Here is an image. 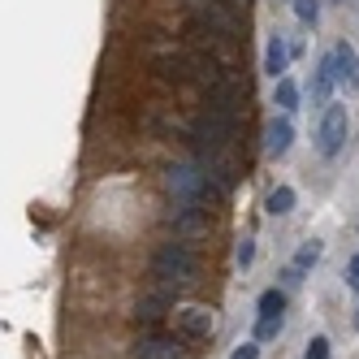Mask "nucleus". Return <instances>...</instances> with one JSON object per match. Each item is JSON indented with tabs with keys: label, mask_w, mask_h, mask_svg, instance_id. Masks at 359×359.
Listing matches in <instances>:
<instances>
[{
	"label": "nucleus",
	"mask_w": 359,
	"mask_h": 359,
	"mask_svg": "<svg viewBox=\"0 0 359 359\" xmlns=\"http://www.w3.org/2000/svg\"><path fill=\"white\" fill-rule=\"evenodd\" d=\"M151 273H156L161 281H173V286H187V281L199 273V260L182 243H165L156 251V260H151Z\"/></svg>",
	"instance_id": "3"
},
{
	"label": "nucleus",
	"mask_w": 359,
	"mask_h": 359,
	"mask_svg": "<svg viewBox=\"0 0 359 359\" xmlns=\"http://www.w3.org/2000/svg\"><path fill=\"white\" fill-rule=\"evenodd\" d=\"M281 325H286V312L281 316H260V325H255V342H273L281 333Z\"/></svg>",
	"instance_id": "16"
},
{
	"label": "nucleus",
	"mask_w": 359,
	"mask_h": 359,
	"mask_svg": "<svg viewBox=\"0 0 359 359\" xmlns=\"http://www.w3.org/2000/svg\"><path fill=\"white\" fill-rule=\"evenodd\" d=\"M264 69L273 74V79H286V69H290V43L281 39V35H273L269 48H264Z\"/></svg>",
	"instance_id": "10"
},
{
	"label": "nucleus",
	"mask_w": 359,
	"mask_h": 359,
	"mask_svg": "<svg viewBox=\"0 0 359 359\" xmlns=\"http://www.w3.org/2000/svg\"><path fill=\"white\" fill-rule=\"evenodd\" d=\"M290 208H294V191H290V187L269 191V199H264V212H269V217H286Z\"/></svg>",
	"instance_id": "14"
},
{
	"label": "nucleus",
	"mask_w": 359,
	"mask_h": 359,
	"mask_svg": "<svg viewBox=\"0 0 359 359\" xmlns=\"http://www.w3.org/2000/svg\"><path fill=\"white\" fill-rule=\"evenodd\" d=\"M139 359H182V351L169 338H147V342H139Z\"/></svg>",
	"instance_id": "13"
},
{
	"label": "nucleus",
	"mask_w": 359,
	"mask_h": 359,
	"mask_svg": "<svg viewBox=\"0 0 359 359\" xmlns=\"http://www.w3.org/2000/svg\"><path fill=\"white\" fill-rule=\"evenodd\" d=\"M243 95H247V87H243L238 79H229V74H225L212 91H203V100H208V113L234 117V121H238V109H243Z\"/></svg>",
	"instance_id": "5"
},
{
	"label": "nucleus",
	"mask_w": 359,
	"mask_h": 359,
	"mask_svg": "<svg viewBox=\"0 0 359 359\" xmlns=\"http://www.w3.org/2000/svg\"><path fill=\"white\" fill-rule=\"evenodd\" d=\"M329 65H333V83H342V87H355L359 83V57H355V48L351 43H338L329 53Z\"/></svg>",
	"instance_id": "6"
},
{
	"label": "nucleus",
	"mask_w": 359,
	"mask_h": 359,
	"mask_svg": "<svg viewBox=\"0 0 359 359\" xmlns=\"http://www.w3.org/2000/svg\"><path fill=\"white\" fill-rule=\"evenodd\" d=\"M169 303H173V294H165V290H161V294H143V299H139V307H135V320H143V325L161 320Z\"/></svg>",
	"instance_id": "11"
},
{
	"label": "nucleus",
	"mask_w": 359,
	"mask_h": 359,
	"mask_svg": "<svg viewBox=\"0 0 359 359\" xmlns=\"http://www.w3.org/2000/svg\"><path fill=\"white\" fill-rule=\"evenodd\" d=\"M229 359H260V342H243L234 355H229Z\"/></svg>",
	"instance_id": "22"
},
{
	"label": "nucleus",
	"mask_w": 359,
	"mask_h": 359,
	"mask_svg": "<svg viewBox=\"0 0 359 359\" xmlns=\"http://www.w3.org/2000/svg\"><path fill=\"white\" fill-rule=\"evenodd\" d=\"M273 104H277L281 113H294V109H299V87H294L290 79H277V91H273Z\"/></svg>",
	"instance_id": "15"
},
{
	"label": "nucleus",
	"mask_w": 359,
	"mask_h": 359,
	"mask_svg": "<svg viewBox=\"0 0 359 359\" xmlns=\"http://www.w3.org/2000/svg\"><path fill=\"white\" fill-rule=\"evenodd\" d=\"M191 9V22H199V27H208L212 35H221L225 43H238L243 39V22L234 9H225L221 0H187Z\"/></svg>",
	"instance_id": "1"
},
{
	"label": "nucleus",
	"mask_w": 359,
	"mask_h": 359,
	"mask_svg": "<svg viewBox=\"0 0 359 359\" xmlns=\"http://www.w3.org/2000/svg\"><path fill=\"white\" fill-rule=\"evenodd\" d=\"M307 359H329V338H312V342H307Z\"/></svg>",
	"instance_id": "21"
},
{
	"label": "nucleus",
	"mask_w": 359,
	"mask_h": 359,
	"mask_svg": "<svg viewBox=\"0 0 359 359\" xmlns=\"http://www.w3.org/2000/svg\"><path fill=\"white\" fill-rule=\"evenodd\" d=\"M329 95H333V65L325 57L316 65V79H312V104H329Z\"/></svg>",
	"instance_id": "12"
},
{
	"label": "nucleus",
	"mask_w": 359,
	"mask_h": 359,
	"mask_svg": "<svg viewBox=\"0 0 359 359\" xmlns=\"http://www.w3.org/2000/svg\"><path fill=\"white\" fill-rule=\"evenodd\" d=\"M346 130H351V117L342 104H329L325 117H320V130H316V151L320 156H338L342 143H346Z\"/></svg>",
	"instance_id": "4"
},
{
	"label": "nucleus",
	"mask_w": 359,
	"mask_h": 359,
	"mask_svg": "<svg viewBox=\"0 0 359 359\" xmlns=\"http://www.w3.org/2000/svg\"><path fill=\"white\" fill-rule=\"evenodd\" d=\"M281 277H286V286H299V281H303V273H299V269H294V264H290V269H286V273H281Z\"/></svg>",
	"instance_id": "24"
},
{
	"label": "nucleus",
	"mask_w": 359,
	"mask_h": 359,
	"mask_svg": "<svg viewBox=\"0 0 359 359\" xmlns=\"http://www.w3.org/2000/svg\"><path fill=\"white\" fill-rule=\"evenodd\" d=\"M346 281H351V286L359 290V255H355V260H351V269H346Z\"/></svg>",
	"instance_id": "23"
},
{
	"label": "nucleus",
	"mask_w": 359,
	"mask_h": 359,
	"mask_svg": "<svg viewBox=\"0 0 359 359\" xmlns=\"http://www.w3.org/2000/svg\"><path fill=\"white\" fill-rule=\"evenodd\" d=\"M290 143H294V126L286 117H273L269 130H264V151H269V156H286Z\"/></svg>",
	"instance_id": "7"
},
{
	"label": "nucleus",
	"mask_w": 359,
	"mask_h": 359,
	"mask_svg": "<svg viewBox=\"0 0 359 359\" xmlns=\"http://www.w3.org/2000/svg\"><path fill=\"white\" fill-rule=\"evenodd\" d=\"M316 260H320V243H303V247H299V255H294V269L303 273V269H312Z\"/></svg>",
	"instance_id": "18"
},
{
	"label": "nucleus",
	"mask_w": 359,
	"mask_h": 359,
	"mask_svg": "<svg viewBox=\"0 0 359 359\" xmlns=\"http://www.w3.org/2000/svg\"><path fill=\"white\" fill-rule=\"evenodd\" d=\"M234 117H221V113H203L195 121V130H191V143L199 151V161L203 156H217V151H229V143H234Z\"/></svg>",
	"instance_id": "2"
},
{
	"label": "nucleus",
	"mask_w": 359,
	"mask_h": 359,
	"mask_svg": "<svg viewBox=\"0 0 359 359\" xmlns=\"http://www.w3.org/2000/svg\"><path fill=\"white\" fill-rule=\"evenodd\" d=\"M234 255H238V264H243V269H247V264H251V260H255V238H243V243H238V251H234Z\"/></svg>",
	"instance_id": "20"
},
{
	"label": "nucleus",
	"mask_w": 359,
	"mask_h": 359,
	"mask_svg": "<svg viewBox=\"0 0 359 359\" xmlns=\"http://www.w3.org/2000/svg\"><path fill=\"white\" fill-rule=\"evenodd\" d=\"M177 329H182V338H208L212 312L208 307H182V312H177Z\"/></svg>",
	"instance_id": "8"
},
{
	"label": "nucleus",
	"mask_w": 359,
	"mask_h": 359,
	"mask_svg": "<svg viewBox=\"0 0 359 359\" xmlns=\"http://www.w3.org/2000/svg\"><path fill=\"white\" fill-rule=\"evenodd\" d=\"M161 79L165 83H191L195 79V65H191V53H173V57H161L156 61Z\"/></svg>",
	"instance_id": "9"
},
{
	"label": "nucleus",
	"mask_w": 359,
	"mask_h": 359,
	"mask_svg": "<svg viewBox=\"0 0 359 359\" xmlns=\"http://www.w3.org/2000/svg\"><path fill=\"white\" fill-rule=\"evenodd\" d=\"M286 312V294L281 290H264L260 294V316H281Z\"/></svg>",
	"instance_id": "17"
},
{
	"label": "nucleus",
	"mask_w": 359,
	"mask_h": 359,
	"mask_svg": "<svg viewBox=\"0 0 359 359\" xmlns=\"http://www.w3.org/2000/svg\"><path fill=\"white\" fill-rule=\"evenodd\" d=\"M294 13H299V22H316L320 18V0H294Z\"/></svg>",
	"instance_id": "19"
}]
</instances>
